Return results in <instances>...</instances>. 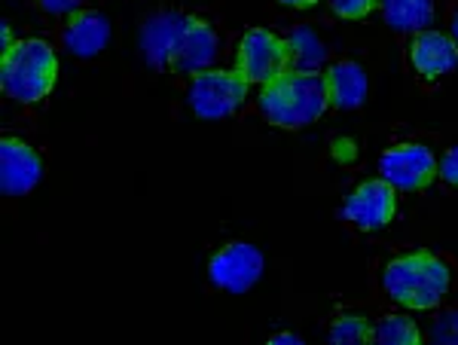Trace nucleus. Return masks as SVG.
<instances>
[{
	"mask_svg": "<svg viewBox=\"0 0 458 345\" xmlns=\"http://www.w3.org/2000/svg\"><path fill=\"white\" fill-rule=\"evenodd\" d=\"M141 53L153 68L196 77L217 62L220 34L193 13L159 10L141 28Z\"/></svg>",
	"mask_w": 458,
	"mask_h": 345,
	"instance_id": "obj_1",
	"label": "nucleus"
},
{
	"mask_svg": "<svg viewBox=\"0 0 458 345\" xmlns=\"http://www.w3.org/2000/svg\"><path fill=\"white\" fill-rule=\"evenodd\" d=\"M453 260L440 251H401L379 266V288L403 309L431 312L453 288Z\"/></svg>",
	"mask_w": 458,
	"mask_h": 345,
	"instance_id": "obj_2",
	"label": "nucleus"
},
{
	"mask_svg": "<svg viewBox=\"0 0 458 345\" xmlns=\"http://www.w3.org/2000/svg\"><path fill=\"white\" fill-rule=\"evenodd\" d=\"M327 107L330 101L321 71L287 68L276 80L260 86V95H257V114L276 129L312 126Z\"/></svg>",
	"mask_w": 458,
	"mask_h": 345,
	"instance_id": "obj_3",
	"label": "nucleus"
},
{
	"mask_svg": "<svg viewBox=\"0 0 458 345\" xmlns=\"http://www.w3.org/2000/svg\"><path fill=\"white\" fill-rule=\"evenodd\" d=\"M58 77V58L47 40L28 37L16 40V46L6 49L0 58V89L10 101L21 107L40 105L49 98Z\"/></svg>",
	"mask_w": 458,
	"mask_h": 345,
	"instance_id": "obj_4",
	"label": "nucleus"
},
{
	"mask_svg": "<svg viewBox=\"0 0 458 345\" xmlns=\"http://www.w3.org/2000/svg\"><path fill=\"white\" fill-rule=\"evenodd\" d=\"M250 80L242 71H217L208 68L196 73L190 83V107L199 120H226V116L239 114L248 105Z\"/></svg>",
	"mask_w": 458,
	"mask_h": 345,
	"instance_id": "obj_5",
	"label": "nucleus"
},
{
	"mask_svg": "<svg viewBox=\"0 0 458 345\" xmlns=\"http://www.w3.org/2000/svg\"><path fill=\"white\" fill-rule=\"evenodd\" d=\"M291 68V46L269 28H248L235 49V71H242L250 83L266 86L278 73Z\"/></svg>",
	"mask_w": 458,
	"mask_h": 345,
	"instance_id": "obj_6",
	"label": "nucleus"
},
{
	"mask_svg": "<svg viewBox=\"0 0 458 345\" xmlns=\"http://www.w3.org/2000/svg\"><path fill=\"white\" fill-rule=\"evenodd\" d=\"M379 174L394 189L416 193V189H425L428 183L437 178V156L422 141L394 144L379 156Z\"/></svg>",
	"mask_w": 458,
	"mask_h": 345,
	"instance_id": "obj_7",
	"label": "nucleus"
},
{
	"mask_svg": "<svg viewBox=\"0 0 458 345\" xmlns=\"http://www.w3.org/2000/svg\"><path fill=\"white\" fill-rule=\"evenodd\" d=\"M263 251L250 241H229L208 260V282L224 293H248L263 278Z\"/></svg>",
	"mask_w": 458,
	"mask_h": 345,
	"instance_id": "obj_8",
	"label": "nucleus"
},
{
	"mask_svg": "<svg viewBox=\"0 0 458 345\" xmlns=\"http://www.w3.org/2000/svg\"><path fill=\"white\" fill-rule=\"evenodd\" d=\"M397 215V189L388 181H364L345 196L343 220L358 232H376L386 226Z\"/></svg>",
	"mask_w": 458,
	"mask_h": 345,
	"instance_id": "obj_9",
	"label": "nucleus"
},
{
	"mask_svg": "<svg viewBox=\"0 0 458 345\" xmlns=\"http://www.w3.org/2000/svg\"><path fill=\"white\" fill-rule=\"evenodd\" d=\"M43 156L21 138H0V189L4 196H28L43 178Z\"/></svg>",
	"mask_w": 458,
	"mask_h": 345,
	"instance_id": "obj_10",
	"label": "nucleus"
},
{
	"mask_svg": "<svg viewBox=\"0 0 458 345\" xmlns=\"http://www.w3.org/2000/svg\"><path fill=\"white\" fill-rule=\"evenodd\" d=\"M406 62L419 80H440L458 68V43L449 34L425 28L406 43Z\"/></svg>",
	"mask_w": 458,
	"mask_h": 345,
	"instance_id": "obj_11",
	"label": "nucleus"
},
{
	"mask_svg": "<svg viewBox=\"0 0 458 345\" xmlns=\"http://www.w3.org/2000/svg\"><path fill=\"white\" fill-rule=\"evenodd\" d=\"M58 37H62V46L73 58H95L98 53H105L110 40V21L105 13L83 6L80 13L64 19V25L58 28Z\"/></svg>",
	"mask_w": 458,
	"mask_h": 345,
	"instance_id": "obj_12",
	"label": "nucleus"
},
{
	"mask_svg": "<svg viewBox=\"0 0 458 345\" xmlns=\"http://www.w3.org/2000/svg\"><path fill=\"white\" fill-rule=\"evenodd\" d=\"M324 86H327V101L336 110H354L367 101L370 92V80H367L364 64L352 62V58H339L327 64L324 71Z\"/></svg>",
	"mask_w": 458,
	"mask_h": 345,
	"instance_id": "obj_13",
	"label": "nucleus"
},
{
	"mask_svg": "<svg viewBox=\"0 0 458 345\" xmlns=\"http://www.w3.org/2000/svg\"><path fill=\"white\" fill-rule=\"evenodd\" d=\"M379 10L386 25L401 34L425 31L434 21V0H379Z\"/></svg>",
	"mask_w": 458,
	"mask_h": 345,
	"instance_id": "obj_14",
	"label": "nucleus"
},
{
	"mask_svg": "<svg viewBox=\"0 0 458 345\" xmlns=\"http://www.w3.org/2000/svg\"><path fill=\"white\" fill-rule=\"evenodd\" d=\"M379 345H419L422 342V330L410 315H386V318L373 321V340Z\"/></svg>",
	"mask_w": 458,
	"mask_h": 345,
	"instance_id": "obj_15",
	"label": "nucleus"
},
{
	"mask_svg": "<svg viewBox=\"0 0 458 345\" xmlns=\"http://www.w3.org/2000/svg\"><path fill=\"white\" fill-rule=\"evenodd\" d=\"M327 340L336 345H354L373 340V321H367L360 312H339L327 327Z\"/></svg>",
	"mask_w": 458,
	"mask_h": 345,
	"instance_id": "obj_16",
	"label": "nucleus"
},
{
	"mask_svg": "<svg viewBox=\"0 0 458 345\" xmlns=\"http://www.w3.org/2000/svg\"><path fill=\"white\" fill-rule=\"evenodd\" d=\"M287 46H291V68L318 71V64L324 62V46L312 31H297L287 40Z\"/></svg>",
	"mask_w": 458,
	"mask_h": 345,
	"instance_id": "obj_17",
	"label": "nucleus"
},
{
	"mask_svg": "<svg viewBox=\"0 0 458 345\" xmlns=\"http://www.w3.org/2000/svg\"><path fill=\"white\" fill-rule=\"evenodd\" d=\"M330 4V10H334V16L339 19H364V16H370V13L379 6V0H327Z\"/></svg>",
	"mask_w": 458,
	"mask_h": 345,
	"instance_id": "obj_18",
	"label": "nucleus"
},
{
	"mask_svg": "<svg viewBox=\"0 0 458 345\" xmlns=\"http://www.w3.org/2000/svg\"><path fill=\"white\" fill-rule=\"evenodd\" d=\"M37 10L47 13V16H58V19H68L73 13L83 10V0H34Z\"/></svg>",
	"mask_w": 458,
	"mask_h": 345,
	"instance_id": "obj_19",
	"label": "nucleus"
},
{
	"mask_svg": "<svg viewBox=\"0 0 458 345\" xmlns=\"http://www.w3.org/2000/svg\"><path fill=\"white\" fill-rule=\"evenodd\" d=\"M437 178L443 183H449V187H458V144L449 147L437 159Z\"/></svg>",
	"mask_w": 458,
	"mask_h": 345,
	"instance_id": "obj_20",
	"label": "nucleus"
},
{
	"mask_svg": "<svg viewBox=\"0 0 458 345\" xmlns=\"http://www.w3.org/2000/svg\"><path fill=\"white\" fill-rule=\"evenodd\" d=\"M282 6H291V10H309V6L321 4V0H278Z\"/></svg>",
	"mask_w": 458,
	"mask_h": 345,
	"instance_id": "obj_21",
	"label": "nucleus"
},
{
	"mask_svg": "<svg viewBox=\"0 0 458 345\" xmlns=\"http://www.w3.org/2000/svg\"><path fill=\"white\" fill-rule=\"evenodd\" d=\"M269 342H272V345H278V342H293V345H300L302 340H300L297 333H276V336H269Z\"/></svg>",
	"mask_w": 458,
	"mask_h": 345,
	"instance_id": "obj_22",
	"label": "nucleus"
},
{
	"mask_svg": "<svg viewBox=\"0 0 458 345\" xmlns=\"http://www.w3.org/2000/svg\"><path fill=\"white\" fill-rule=\"evenodd\" d=\"M449 37L458 43V4L453 6V13H449Z\"/></svg>",
	"mask_w": 458,
	"mask_h": 345,
	"instance_id": "obj_23",
	"label": "nucleus"
}]
</instances>
